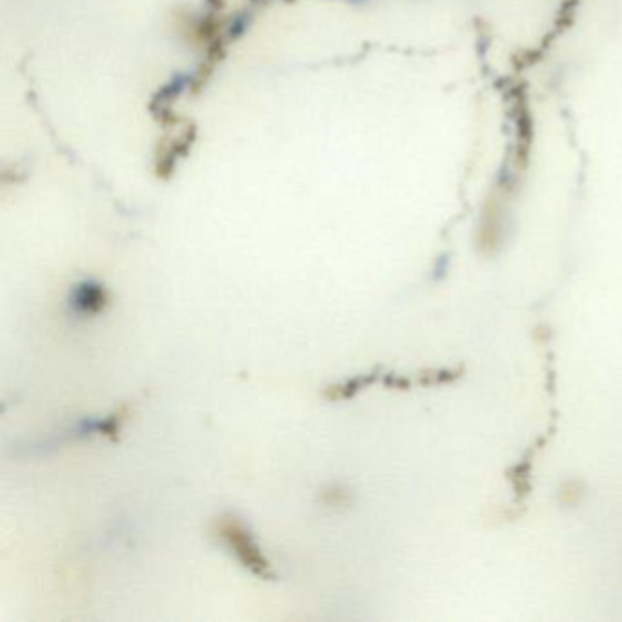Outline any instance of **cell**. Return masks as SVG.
Returning <instances> with one entry per match:
<instances>
[{"label": "cell", "mask_w": 622, "mask_h": 622, "mask_svg": "<svg viewBox=\"0 0 622 622\" xmlns=\"http://www.w3.org/2000/svg\"><path fill=\"white\" fill-rule=\"evenodd\" d=\"M216 535L227 544V548L236 555L240 564L249 569L252 575L263 580H274L276 573L272 569V564L263 555L260 544L256 542L252 531L247 528V524L232 515H222L216 520Z\"/></svg>", "instance_id": "6da1fadb"}, {"label": "cell", "mask_w": 622, "mask_h": 622, "mask_svg": "<svg viewBox=\"0 0 622 622\" xmlns=\"http://www.w3.org/2000/svg\"><path fill=\"white\" fill-rule=\"evenodd\" d=\"M74 307L84 316H95L106 311L110 305V292L97 281H84L74 292Z\"/></svg>", "instance_id": "7a4b0ae2"}, {"label": "cell", "mask_w": 622, "mask_h": 622, "mask_svg": "<svg viewBox=\"0 0 622 622\" xmlns=\"http://www.w3.org/2000/svg\"><path fill=\"white\" fill-rule=\"evenodd\" d=\"M372 381L370 376H358L354 380H349L345 383H340V385H332L329 387L323 396L329 400V401H341V400H347L350 396H354L360 389H363L365 385H369Z\"/></svg>", "instance_id": "3957f363"}, {"label": "cell", "mask_w": 622, "mask_h": 622, "mask_svg": "<svg viewBox=\"0 0 622 622\" xmlns=\"http://www.w3.org/2000/svg\"><path fill=\"white\" fill-rule=\"evenodd\" d=\"M126 409H121V410H117L115 414H112V417L103 424H99L97 426V431L99 433H103V435H106L108 439H112V440H117V437H119V433H121V428H123V422L126 420Z\"/></svg>", "instance_id": "277c9868"}]
</instances>
